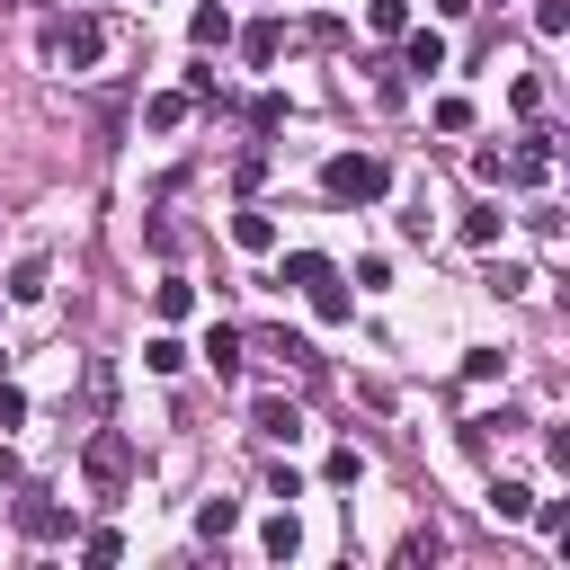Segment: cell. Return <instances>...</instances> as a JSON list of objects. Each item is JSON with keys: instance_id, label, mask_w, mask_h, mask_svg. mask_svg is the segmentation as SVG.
Listing matches in <instances>:
<instances>
[{"instance_id": "ac0fdd59", "label": "cell", "mask_w": 570, "mask_h": 570, "mask_svg": "<svg viewBox=\"0 0 570 570\" xmlns=\"http://www.w3.org/2000/svg\"><path fill=\"white\" fill-rule=\"evenodd\" d=\"M232 525H240V499H205V508H196V534H205V543H223Z\"/></svg>"}, {"instance_id": "30bf717a", "label": "cell", "mask_w": 570, "mask_h": 570, "mask_svg": "<svg viewBox=\"0 0 570 570\" xmlns=\"http://www.w3.org/2000/svg\"><path fill=\"white\" fill-rule=\"evenodd\" d=\"M53 294V258H18L9 267V303H45Z\"/></svg>"}, {"instance_id": "d6986e66", "label": "cell", "mask_w": 570, "mask_h": 570, "mask_svg": "<svg viewBox=\"0 0 570 570\" xmlns=\"http://www.w3.org/2000/svg\"><path fill=\"white\" fill-rule=\"evenodd\" d=\"M499 232H508V214H499V205H472V214H463V240H472V249H490Z\"/></svg>"}, {"instance_id": "ba28073f", "label": "cell", "mask_w": 570, "mask_h": 570, "mask_svg": "<svg viewBox=\"0 0 570 570\" xmlns=\"http://www.w3.org/2000/svg\"><path fill=\"white\" fill-rule=\"evenodd\" d=\"M240 53H249V71H267V62L285 53V27H276V18H249V27H240Z\"/></svg>"}, {"instance_id": "5b68a950", "label": "cell", "mask_w": 570, "mask_h": 570, "mask_svg": "<svg viewBox=\"0 0 570 570\" xmlns=\"http://www.w3.org/2000/svg\"><path fill=\"white\" fill-rule=\"evenodd\" d=\"M401 36H410V45H401V71H419V80L445 71V36H436V27H401Z\"/></svg>"}, {"instance_id": "d6a6232c", "label": "cell", "mask_w": 570, "mask_h": 570, "mask_svg": "<svg viewBox=\"0 0 570 570\" xmlns=\"http://www.w3.org/2000/svg\"><path fill=\"white\" fill-rule=\"evenodd\" d=\"M436 552H445V534H436V525H419V534L401 543V561H436Z\"/></svg>"}, {"instance_id": "cb8c5ba5", "label": "cell", "mask_w": 570, "mask_h": 570, "mask_svg": "<svg viewBox=\"0 0 570 570\" xmlns=\"http://www.w3.org/2000/svg\"><path fill=\"white\" fill-rule=\"evenodd\" d=\"M365 27H374V36H401V27H410V0H365Z\"/></svg>"}, {"instance_id": "836d02e7", "label": "cell", "mask_w": 570, "mask_h": 570, "mask_svg": "<svg viewBox=\"0 0 570 570\" xmlns=\"http://www.w3.org/2000/svg\"><path fill=\"white\" fill-rule=\"evenodd\" d=\"M534 27H543V36H561V27H570V0H534Z\"/></svg>"}, {"instance_id": "484cf974", "label": "cell", "mask_w": 570, "mask_h": 570, "mask_svg": "<svg viewBox=\"0 0 570 570\" xmlns=\"http://www.w3.org/2000/svg\"><path fill=\"white\" fill-rule=\"evenodd\" d=\"M276 125H285V98L258 89V98H249V134H276Z\"/></svg>"}, {"instance_id": "d590c367", "label": "cell", "mask_w": 570, "mask_h": 570, "mask_svg": "<svg viewBox=\"0 0 570 570\" xmlns=\"http://www.w3.org/2000/svg\"><path fill=\"white\" fill-rule=\"evenodd\" d=\"M472 9H481V0H436V18H472Z\"/></svg>"}, {"instance_id": "ffe728a7", "label": "cell", "mask_w": 570, "mask_h": 570, "mask_svg": "<svg viewBox=\"0 0 570 570\" xmlns=\"http://www.w3.org/2000/svg\"><path fill=\"white\" fill-rule=\"evenodd\" d=\"M303 294H312V312H321V321H347V312H356V303H347V285H338V276H321V285H303Z\"/></svg>"}, {"instance_id": "4fadbf2b", "label": "cell", "mask_w": 570, "mask_h": 570, "mask_svg": "<svg viewBox=\"0 0 570 570\" xmlns=\"http://www.w3.org/2000/svg\"><path fill=\"white\" fill-rule=\"evenodd\" d=\"M205 356H214V374H240V356H249V338H240L232 321H214V330H205Z\"/></svg>"}, {"instance_id": "4316f807", "label": "cell", "mask_w": 570, "mask_h": 570, "mask_svg": "<svg viewBox=\"0 0 570 570\" xmlns=\"http://www.w3.org/2000/svg\"><path fill=\"white\" fill-rule=\"evenodd\" d=\"M142 365H151V374H178V365H187V347H178V338H169V330H160V338H151V347H142Z\"/></svg>"}, {"instance_id": "44dd1931", "label": "cell", "mask_w": 570, "mask_h": 570, "mask_svg": "<svg viewBox=\"0 0 570 570\" xmlns=\"http://www.w3.org/2000/svg\"><path fill=\"white\" fill-rule=\"evenodd\" d=\"M267 356H285L294 374H321V356H312V338H294V330H276V338H267Z\"/></svg>"}, {"instance_id": "f546056e", "label": "cell", "mask_w": 570, "mask_h": 570, "mask_svg": "<svg viewBox=\"0 0 570 570\" xmlns=\"http://www.w3.org/2000/svg\"><path fill=\"white\" fill-rule=\"evenodd\" d=\"M436 134H472V98H436Z\"/></svg>"}, {"instance_id": "8992f818", "label": "cell", "mask_w": 570, "mask_h": 570, "mask_svg": "<svg viewBox=\"0 0 570 570\" xmlns=\"http://www.w3.org/2000/svg\"><path fill=\"white\" fill-rule=\"evenodd\" d=\"M18 525H27L36 543H62V534H71V508H53V499H18Z\"/></svg>"}, {"instance_id": "7a4b0ae2", "label": "cell", "mask_w": 570, "mask_h": 570, "mask_svg": "<svg viewBox=\"0 0 570 570\" xmlns=\"http://www.w3.org/2000/svg\"><path fill=\"white\" fill-rule=\"evenodd\" d=\"M383 187H392V169H383L374 151H330V160H321V196H330V205H374Z\"/></svg>"}, {"instance_id": "9a60e30c", "label": "cell", "mask_w": 570, "mask_h": 570, "mask_svg": "<svg viewBox=\"0 0 570 570\" xmlns=\"http://www.w3.org/2000/svg\"><path fill=\"white\" fill-rule=\"evenodd\" d=\"M321 276H338L321 249H285V267H276V285H321Z\"/></svg>"}, {"instance_id": "603a6c76", "label": "cell", "mask_w": 570, "mask_h": 570, "mask_svg": "<svg viewBox=\"0 0 570 570\" xmlns=\"http://www.w3.org/2000/svg\"><path fill=\"white\" fill-rule=\"evenodd\" d=\"M534 525H543V543H561L570 552V499H543V508H525Z\"/></svg>"}, {"instance_id": "1f68e13d", "label": "cell", "mask_w": 570, "mask_h": 570, "mask_svg": "<svg viewBox=\"0 0 570 570\" xmlns=\"http://www.w3.org/2000/svg\"><path fill=\"white\" fill-rule=\"evenodd\" d=\"M525 285H534V276H525L517 258H499V267H490V294H525Z\"/></svg>"}, {"instance_id": "9c48e42d", "label": "cell", "mask_w": 570, "mask_h": 570, "mask_svg": "<svg viewBox=\"0 0 570 570\" xmlns=\"http://www.w3.org/2000/svg\"><path fill=\"white\" fill-rule=\"evenodd\" d=\"M187 107H196L187 89H151V98H142V125H151V134H178V125H187Z\"/></svg>"}, {"instance_id": "4dcf8cb0", "label": "cell", "mask_w": 570, "mask_h": 570, "mask_svg": "<svg viewBox=\"0 0 570 570\" xmlns=\"http://www.w3.org/2000/svg\"><path fill=\"white\" fill-rule=\"evenodd\" d=\"M232 187H240V196H258V187H267V151H240V169H232Z\"/></svg>"}, {"instance_id": "d4e9b609", "label": "cell", "mask_w": 570, "mask_h": 570, "mask_svg": "<svg viewBox=\"0 0 570 570\" xmlns=\"http://www.w3.org/2000/svg\"><path fill=\"white\" fill-rule=\"evenodd\" d=\"M508 107H517V116H543V80L517 71V80H508Z\"/></svg>"}, {"instance_id": "7c38bea8", "label": "cell", "mask_w": 570, "mask_h": 570, "mask_svg": "<svg viewBox=\"0 0 570 570\" xmlns=\"http://www.w3.org/2000/svg\"><path fill=\"white\" fill-rule=\"evenodd\" d=\"M232 240H240V249H276V214H267V205H240V214H232Z\"/></svg>"}, {"instance_id": "3957f363", "label": "cell", "mask_w": 570, "mask_h": 570, "mask_svg": "<svg viewBox=\"0 0 570 570\" xmlns=\"http://www.w3.org/2000/svg\"><path fill=\"white\" fill-rule=\"evenodd\" d=\"M80 481H89L98 499H125V481H134V436H125V428H89V445H80Z\"/></svg>"}, {"instance_id": "5bb4252c", "label": "cell", "mask_w": 570, "mask_h": 570, "mask_svg": "<svg viewBox=\"0 0 570 570\" xmlns=\"http://www.w3.org/2000/svg\"><path fill=\"white\" fill-rule=\"evenodd\" d=\"M508 428H517V410H472V419H463V445H472V454H490Z\"/></svg>"}, {"instance_id": "6da1fadb", "label": "cell", "mask_w": 570, "mask_h": 570, "mask_svg": "<svg viewBox=\"0 0 570 570\" xmlns=\"http://www.w3.org/2000/svg\"><path fill=\"white\" fill-rule=\"evenodd\" d=\"M45 62H53V71H98V62H107V18H89V9L45 18Z\"/></svg>"}, {"instance_id": "8fae6325", "label": "cell", "mask_w": 570, "mask_h": 570, "mask_svg": "<svg viewBox=\"0 0 570 570\" xmlns=\"http://www.w3.org/2000/svg\"><path fill=\"white\" fill-rule=\"evenodd\" d=\"M258 552H267V561H294V552H303V525H294V508H276V517L258 525Z\"/></svg>"}, {"instance_id": "7402d4cb", "label": "cell", "mask_w": 570, "mask_h": 570, "mask_svg": "<svg viewBox=\"0 0 570 570\" xmlns=\"http://www.w3.org/2000/svg\"><path fill=\"white\" fill-rule=\"evenodd\" d=\"M321 481H330V490H356V481H365V454H356V445H338V454L321 463Z\"/></svg>"}, {"instance_id": "83f0119b", "label": "cell", "mask_w": 570, "mask_h": 570, "mask_svg": "<svg viewBox=\"0 0 570 570\" xmlns=\"http://www.w3.org/2000/svg\"><path fill=\"white\" fill-rule=\"evenodd\" d=\"M463 374H472V383H499L508 356H499V347H463Z\"/></svg>"}, {"instance_id": "2e32d148", "label": "cell", "mask_w": 570, "mask_h": 570, "mask_svg": "<svg viewBox=\"0 0 570 570\" xmlns=\"http://www.w3.org/2000/svg\"><path fill=\"white\" fill-rule=\"evenodd\" d=\"M187 312H196V285H187V276L151 285V321H187Z\"/></svg>"}, {"instance_id": "e575fe53", "label": "cell", "mask_w": 570, "mask_h": 570, "mask_svg": "<svg viewBox=\"0 0 570 570\" xmlns=\"http://www.w3.org/2000/svg\"><path fill=\"white\" fill-rule=\"evenodd\" d=\"M18 419H27V392H18L9 374H0V428H18Z\"/></svg>"}, {"instance_id": "e0dca14e", "label": "cell", "mask_w": 570, "mask_h": 570, "mask_svg": "<svg viewBox=\"0 0 570 570\" xmlns=\"http://www.w3.org/2000/svg\"><path fill=\"white\" fill-rule=\"evenodd\" d=\"M525 508H534L525 481H490V517H499V525H525Z\"/></svg>"}, {"instance_id": "f1b7e54d", "label": "cell", "mask_w": 570, "mask_h": 570, "mask_svg": "<svg viewBox=\"0 0 570 570\" xmlns=\"http://www.w3.org/2000/svg\"><path fill=\"white\" fill-rule=\"evenodd\" d=\"M116 552H125L116 525H89V534H80V561H116Z\"/></svg>"}, {"instance_id": "277c9868", "label": "cell", "mask_w": 570, "mask_h": 570, "mask_svg": "<svg viewBox=\"0 0 570 570\" xmlns=\"http://www.w3.org/2000/svg\"><path fill=\"white\" fill-rule=\"evenodd\" d=\"M249 428H258V436H267V445H294V436H303V410H294V401H276V392H267V401H258V410H249Z\"/></svg>"}, {"instance_id": "52a82bcc", "label": "cell", "mask_w": 570, "mask_h": 570, "mask_svg": "<svg viewBox=\"0 0 570 570\" xmlns=\"http://www.w3.org/2000/svg\"><path fill=\"white\" fill-rule=\"evenodd\" d=\"M187 36H196L205 53H214V45H232V9H223V0H196V9H187Z\"/></svg>"}]
</instances>
